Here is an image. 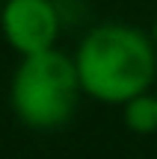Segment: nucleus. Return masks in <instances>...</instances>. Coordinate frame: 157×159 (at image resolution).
Segmentation results:
<instances>
[{
    "label": "nucleus",
    "instance_id": "obj_1",
    "mask_svg": "<svg viewBox=\"0 0 157 159\" xmlns=\"http://www.w3.org/2000/svg\"><path fill=\"white\" fill-rule=\"evenodd\" d=\"M80 89L98 103L122 106L151 91L157 80V47L148 33L122 21L92 27L74 50Z\"/></svg>",
    "mask_w": 157,
    "mask_h": 159
},
{
    "label": "nucleus",
    "instance_id": "obj_2",
    "mask_svg": "<svg viewBox=\"0 0 157 159\" xmlns=\"http://www.w3.org/2000/svg\"><path fill=\"white\" fill-rule=\"evenodd\" d=\"M80 94L83 89L74 56L56 47L21 56L9 83V103L15 118L36 133H51L65 127L80 103Z\"/></svg>",
    "mask_w": 157,
    "mask_h": 159
},
{
    "label": "nucleus",
    "instance_id": "obj_3",
    "mask_svg": "<svg viewBox=\"0 0 157 159\" xmlns=\"http://www.w3.org/2000/svg\"><path fill=\"white\" fill-rule=\"evenodd\" d=\"M62 18L53 0H6L0 9V33L21 56L56 47Z\"/></svg>",
    "mask_w": 157,
    "mask_h": 159
},
{
    "label": "nucleus",
    "instance_id": "obj_4",
    "mask_svg": "<svg viewBox=\"0 0 157 159\" xmlns=\"http://www.w3.org/2000/svg\"><path fill=\"white\" fill-rule=\"evenodd\" d=\"M122 121L136 136L157 133V97H154V91H142V94L130 97L128 103H122Z\"/></svg>",
    "mask_w": 157,
    "mask_h": 159
},
{
    "label": "nucleus",
    "instance_id": "obj_5",
    "mask_svg": "<svg viewBox=\"0 0 157 159\" xmlns=\"http://www.w3.org/2000/svg\"><path fill=\"white\" fill-rule=\"evenodd\" d=\"M151 39H154V47H157V18H154V27H151Z\"/></svg>",
    "mask_w": 157,
    "mask_h": 159
},
{
    "label": "nucleus",
    "instance_id": "obj_6",
    "mask_svg": "<svg viewBox=\"0 0 157 159\" xmlns=\"http://www.w3.org/2000/svg\"><path fill=\"white\" fill-rule=\"evenodd\" d=\"M154 97H157V91H154Z\"/></svg>",
    "mask_w": 157,
    "mask_h": 159
}]
</instances>
